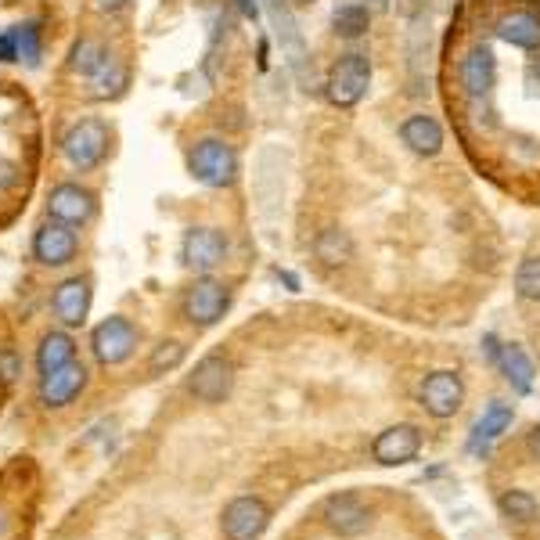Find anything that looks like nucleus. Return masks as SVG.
<instances>
[{
  "label": "nucleus",
  "mask_w": 540,
  "mask_h": 540,
  "mask_svg": "<svg viewBox=\"0 0 540 540\" xmlns=\"http://www.w3.org/2000/svg\"><path fill=\"white\" fill-rule=\"evenodd\" d=\"M188 173L206 188H231L238 180V152L220 137H202L191 144Z\"/></svg>",
  "instance_id": "nucleus-1"
},
{
  "label": "nucleus",
  "mask_w": 540,
  "mask_h": 540,
  "mask_svg": "<svg viewBox=\"0 0 540 540\" xmlns=\"http://www.w3.org/2000/svg\"><path fill=\"white\" fill-rule=\"evenodd\" d=\"M51 306H54V317H58L62 324H69V328H76V324L87 321V314H90L87 278H65L62 285L54 288Z\"/></svg>",
  "instance_id": "nucleus-18"
},
{
  "label": "nucleus",
  "mask_w": 540,
  "mask_h": 540,
  "mask_svg": "<svg viewBox=\"0 0 540 540\" xmlns=\"http://www.w3.org/2000/svg\"><path fill=\"white\" fill-rule=\"evenodd\" d=\"M267 11H270L274 36H278V44H281V58L288 62V69L296 72L299 83H310V51H306V44H303V33H299L292 8H288L285 0H270Z\"/></svg>",
  "instance_id": "nucleus-4"
},
{
  "label": "nucleus",
  "mask_w": 540,
  "mask_h": 540,
  "mask_svg": "<svg viewBox=\"0 0 540 540\" xmlns=\"http://www.w3.org/2000/svg\"><path fill=\"white\" fill-rule=\"evenodd\" d=\"M501 512L508 515V519H519V522H533L540 512V504L533 494H526V490H512V494L501 497Z\"/></svg>",
  "instance_id": "nucleus-27"
},
{
  "label": "nucleus",
  "mask_w": 540,
  "mask_h": 540,
  "mask_svg": "<svg viewBox=\"0 0 540 540\" xmlns=\"http://www.w3.org/2000/svg\"><path fill=\"white\" fill-rule=\"evenodd\" d=\"M270 512L260 497H238L224 508V537L227 540H260L267 530Z\"/></svg>",
  "instance_id": "nucleus-9"
},
{
  "label": "nucleus",
  "mask_w": 540,
  "mask_h": 540,
  "mask_svg": "<svg viewBox=\"0 0 540 540\" xmlns=\"http://www.w3.org/2000/svg\"><path fill=\"white\" fill-rule=\"evenodd\" d=\"M368 26H371V15L368 8H360V4H342L332 15V29L342 40H360V36L368 33Z\"/></svg>",
  "instance_id": "nucleus-25"
},
{
  "label": "nucleus",
  "mask_w": 540,
  "mask_h": 540,
  "mask_svg": "<svg viewBox=\"0 0 540 540\" xmlns=\"http://www.w3.org/2000/svg\"><path fill=\"white\" fill-rule=\"evenodd\" d=\"M497 364H501L504 378L512 382L515 393H530L537 371H533V360L526 357V350H522V346H515V342H508V346H497Z\"/></svg>",
  "instance_id": "nucleus-20"
},
{
  "label": "nucleus",
  "mask_w": 540,
  "mask_h": 540,
  "mask_svg": "<svg viewBox=\"0 0 540 540\" xmlns=\"http://www.w3.org/2000/svg\"><path fill=\"white\" fill-rule=\"evenodd\" d=\"M83 386H87V368L72 360V364L51 371V375H40V404L65 407L83 393Z\"/></svg>",
  "instance_id": "nucleus-14"
},
{
  "label": "nucleus",
  "mask_w": 540,
  "mask_h": 540,
  "mask_svg": "<svg viewBox=\"0 0 540 540\" xmlns=\"http://www.w3.org/2000/svg\"><path fill=\"white\" fill-rule=\"evenodd\" d=\"M508 425H512V407L494 404L483 418H479L476 429H472V443H468V450H472V454H486V447H490V443H494Z\"/></svg>",
  "instance_id": "nucleus-23"
},
{
  "label": "nucleus",
  "mask_w": 540,
  "mask_h": 540,
  "mask_svg": "<svg viewBox=\"0 0 540 540\" xmlns=\"http://www.w3.org/2000/svg\"><path fill=\"white\" fill-rule=\"evenodd\" d=\"M47 213L58 224L80 227L94 216V195L87 188H80V184H58V188H51V198H47Z\"/></svg>",
  "instance_id": "nucleus-13"
},
{
  "label": "nucleus",
  "mask_w": 540,
  "mask_h": 540,
  "mask_svg": "<svg viewBox=\"0 0 540 540\" xmlns=\"http://www.w3.org/2000/svg\"><path fill=\"white\" fill-rule=\"evenodd\" d=\"M458 76H461V87L468 90V98H486L497 83V58L494 51L486 44L468 47L465 58L458 65Z\"/></svg>",
  "instance_id": "nucleus-12"
},
{
  "label": "nucleus",
  "mask_w": 540,
  "mask_h": 540,
  "mask_svg": "<svg viewBox=\"0 0 540 540\" xmlns=\"http://www.w3.org/2000/svg\"><path fill=\"white\" fill-rule=\"evenodd\" d=\"M18 375H22V357L15 350H0V382L11 386Z\"/></svg>",
  "instance_id": "nucleus-30"
},
{
  "label": "nucleus",
  "mask_w": 540,
  "mask_h": 540,
  "mask_svg": "<svg viewBox=\"0 0 540 540\" xmlns=\"http://www.w3.org/2000/svg\"><path fill=\"white\" fill-rule=\"evenodd\" d=\"M515 296L526 303H540V256H526L515 270Z\"/></svg>",
  "instance_id": "nucleus-26"
},
{
  "label": "nucleus",
  "mask_w": 540,
  "mask_h": 540,
  "mask_svg": "<svg viewBox=\"0 0 540 540\" xmlns=\"http://www.w3.org/2000/svg\"><path fill=\"white\" fill-rule=\"evenodd\" d=\"M400 141L411 148L414 155H422V159H432V155L443 152V126L440 119L425 116V112H414L400 123Z\"/></svg>",
  "instance_id": "nucleus-17"
},
{
  "label": "nucleus",
  "mask_w": 540,
  "mask_h": 540,
  "mask_svg": "<svg viewBox=\"0 0 540 540\" xmlns=\"http://www.w3.org/2000/svg\"><path fill=\"white\" fill-rule=\"evenodd\" d=\"M494 29L504 44L519 47V51H537L540 47V18L533 11H504Z\"/></svg>",
  "instance_id": "nucleus-19"
},
{
  "label": "nucleus",
  "mask_w": 540,
  "mask_h": 540,
  "mask_svg": "<svg viewBox=\"0 0 540 540\" xmlns=\"http://www.w3.org/2000/svg\"><path fill=\"white\" fill-rule=\"evenodd\" d=\"M180 364H184V346L180 342H159L152 357H148V371L152 375H166V371L180 368Z\"/></svg>",
  "instance_id": "nucleus-28"
},
{
  "label": "nucleus",
  "mask_w": 540,
  "mask_h": 540,
  "mask_svg": "<svg viewBox=\"0 0 540 540\" xmlns=\"http://www.w3.org/2000/svg\"><path fill=\"white\" fill-rule=\"evenodd\" d=\"M4 530H8V519H4V515H0V537H4Z\"/></svg>",
  "instance_id": "nucleus-35"
},
{
  "label": "nucleus",
  "mask_w": 540,
  "mask_h": 540,
  "mask_svg": "<svg viewBox=\"0 0 540 540\" xmlns=\"http://www.w3.org/2000/svg\"><path fill=\"white\" fill-rule=\"evenodd\" d=\"M90 350L94 357L112 368V364H123L130 353L137 350V328L126 317H105V321L90 332Z\"/></svg>",
  "instance_id": "nucleus-7"
},
{
  "label": "nucleus",
  "mask_w": 540,
  "mask_h": 540,
  "mask_svg": "<svg viewBox=\"0 0 540 540\" xmlns=\"http://www.w3.org/2000/svg\"><path fill=\"white\" fill-rule=\"evenodd\" d=\"M530 454H533V458L540 461V425H537V429L530 432Z\"/></svg>",
  "instance_id": "nucleus-33"
},
{
  "label": "nucleus",
  "mask_w": 540,
  "mask_h": 540,
  "mask_svg": "<svg viewBox=\"0 0 540 540\" xmlns=\"http://www.w3.org/2000/svg\"><path fill=\"white\" fill-rule=\"evenodd\" d=\"M227 306H231V288H227L224 281L198 278L195 285L184 292L180 310H184V317H188L195 328H209V324H216L227 314Z\"/></svg>",
  "instance_id": "nucleus-5"
},
{
  "label": "nucleus",
  "mask_w": 540,
  "mask_h": 540,
  "mask_svg": "<svg viewBox=\"0 0 540 540\" xmlns=\"http://www.w3.org/2000/svg\"><path fill=\"white\" fill-rule=\"evenodd\" d=\"M227 256V238L216 227H188L184 231V242H180V260L184 267L198 270V274H209L224 263Z\"/></svg>",
  "instance_id": "nucleus-8"
},
{
  "label": "nucleus",
  "mask_w": 540,
  "mask_h": 540,
  "mask_svg": "<svg viewBox=\"0 0 540 540\" xmlns=\"http://www.w3.org/2000/svg\"><path fill=\"white\" fill-rule=\"evenodd\" d=\"M72 357H76V342L65 332H47L40 339V346H36V368H40V375H51V371L65 368V364H72Z\"/></svg>",
  "instance_id": "nucleus-21"
},
{
  "label": "nucleus",
  "mask_w": 540,
  "mask_h": 540,
  "mask_svg": "<svg viewBox=\"0 0 540 540\" xmlns=\"http://www.w3.org/2000/svg\"><path fill=\"white\" fill-rule=\"evenodd\" d=\"M126 4H130V0H94V11H101V15H119Z\"/></svg>",
  "instance_id": "nucleus-32"
},
{
  "label": "nucleus",
  "mask_w": 540,
  "mask_h": 540,
  "mask_svg": "<svg viewBox=\"0 0 540 540\" xmlns=\"http://www.w3.org/2000/svg\"><path fill=\"white\" fill-rule=\"evenodd\" d=\"M324 522L332 526L339 537H360L371 526V512L364 508V501L353 494H335L324 504Z\"/></svg>",
  "instance_id": "nucleus-15"
},
{
  "label": "nucleus",
  "mask_w": 540,
  "mask_h": 540,
  "mask_svg": "<svg viewBox=\"0 0 540 540\" xmlns=\"http://www.w3.org/2000/svg\"><path fill=\"white\" fill-rule=\"evenodd\" d=\"M461 400H465V386L454 371H432L422 382V407L432 418H450L458 414Z\"/></svg>",
  "instance_id": "nucleus-11"
},
{
  "label": "nucleus",
  "mask_w": 540,
  "mask_h": 540,
  "mask_svg": "<svg viewBox=\"0 0 540 540\" xmlns=\"http://www.w3.org/2000/svg\"><path fill=\"white\" fill-rule=\"evenodd\" d=\"M80 242H76V231L69 224H58V220H47L40 231L33 234V256L36 263H44V267H65L72 263Z\"/></svg>",
  "instance_id": "nucleus-10"
},
{
  "label": "nucleus",
  "mask_w": 540,
  "mask_h": 540,
  "mask_svg": "<svg viewBox=\"0 0 540 540\" xmlns=\"http://www.w3.org/2000/svg\"><path fill=\"white\" fill-rule=\"evenodd\" d=\"M231 386H234V364L220 353H209L195 364L188 378V393L202 404H220L231 396Z\"/></svg>",
  "instance_id": "nucleus-6"
},
{
  "label": "nucleus",
  "mask_w": 540,
  "mask_h": 540,
  "mask_svg": "<svg viewBox=\"0 0 540 540\" xmlns=\"http://www.w3.org/2000/svg\"><path fill=\"white\" fill-rule=\"evenodd\" d=\"M62 152L72 170H80V173L94 170L108 155V126L101 123V119H80V123H72L62 137Z\"/></svg>",
  "instance_id": "nucleus-3"
},
{
  "label": "nucleus",
  "mask_w": 540,
  "mask_h": 540,
  "mask_svg": "<svg viewBox=\"0 0 540 540\" xmlns=\"http://www.w3.org/2000/svg\"><path fill=\"white\" fill-rule=\"evenodd\" d=\"M418 450H422L418 429H414V425H393V429L378 432L371 454H375L378 465H404V461L418 458Z\"/></svg>",
  "instance_id": "nucleus-16"
},
{
  "label": "nucleus",
  "mask_w": 540,
  "mask_h": 540,
  "mask_svg": "<svg viewBox=\"0 0 540 540\" xmlns=\"http://www.w3.org/2000/svg\"><path fill=\"white\" fill-rule=\"evenodd\" d=\"M15 40H18V58H26L29 65L40 62V29H36V22L18 26L15 29Z\"/></svg>",
  "instance_id": "nucleus-29"
},
{
  "label": "nucleus",
  "mask_w": 540,
  "mask_h": 540,
  "mask_svg": "<svg viewBox=\"0 0 540 540\" xmlns=\"http://www.w3.org/2000/svg\"><path fill=\"white\" fill-rule=\"evenodd\" d=\"M0 62H18V40H15V33H0Z\"/></svg>",
  "instance_id": "nucleus-31"
},
{
  "label": "nucleus",
  "mask_w": 540,
  "mask_h": 540,
  "mask_svg": "<svg viewBox=\"0 0 540 540\" xmlns=\"http://www.w3.org/2000/svg\"><path fill=\"white\" fill-rule=\"evenodd\" d=\"M108 62H112V54H108L98 40H80V44L72 47L69 69L80 72V76H87V80H94V76H98Z\"/></svg>",
  "instance_id": "nucleus-24"
},
{
  "label": "nucleus",
  "mask_w": 540,
  "mask_h": 540,
  "mask_svg": "<svg viewBox=\"0 0 540 540\" xmlns=\"http://www.w3.org/2000/svg\"><path fill=\"white\" fill-rule=\"evenodd\" d=\"M371 87V62L368 54L346 51L339 54L328 69V80H324V94L335 108H353L360 105V98L368 94Z\"/></svg>",
  "instance_id": "nucleus-2"
},
{
  "label": "nucleus",
  "mask_w": 540,
  "mask_h": 540,
  "mask_svg": "<svg viewBox=\"0 0 540 540\" xmlns=\"http://www.w3.org/2000/svg\"><path fill=\"white\" fill-rule=\"evenodd\" d=\"M238 8H242V15L256 18V0H238Z\"/></svg>",
  "instance_id": "nucleus-34"
},
{
  "label": "nucleus",
  "mask_w": 540,
  "mask_h": 540,
  "mask_svg": "<svg viewBox=\"0 0 540 540\" xmlns=\"http://www.w3.org/2000/svg\"><path fill=\"white\" fill-rule=\"evenodd\" d=\"M314 252L324 267H342V263H350L353 260L350 231H342V227H324V231L314 238Z\"/></svg>",
  "instance_id": "nucleus-22"
}]
</instances>
